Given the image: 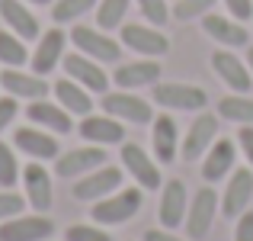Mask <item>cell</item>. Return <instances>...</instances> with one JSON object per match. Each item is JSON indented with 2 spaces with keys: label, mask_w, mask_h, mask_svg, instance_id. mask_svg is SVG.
Listing matches in <instances>:
<instances>
[{
  "label": "cell",
  "mask_w": 253,
  "mask_h": 241,
  "mask_svg": "<svg viewBox=\"0 0 253 241\" xmlns=\"http://www.w3.org/2000/svg\"><path fill=\"white\" fill-rule=\"evenodd\" d=\"M138 209H141V190L128 186V190H116L106 199L93 203L90 219L96 225H122V222H128Z\"/></svg>",
  "instance_id": "obj_1"
},
{
  "label": "cell",
  "mask_w": 253,
  "mask_h": 241,
  "mask_svg": "<svg viewBox=\"0 0 253 241\" xmlns=\"http://www.w3.org/2000/svg\"><path fill=\"white\" fill-rule=\"evenodd\" d=\"M71 42L77 45V52L99 64H112L122 58V42L109 36L106 29H93V26H74L71 29Z\"/></svg>",
  "instance_id": "obj_2"
},
{
  "label": "cell",
  "mask_w": 253,
  "mask_h": 241,
  "mask_svg": "<svg viewBox=\"0 0 253 241\" xmlns=\"http://www.w3.org/2000/svg\"><path fill=\"white\" fill-rule=\"evenodd\" d=\"M151 97L164 110H183V113H202L209 106V93L196 84H161L151 87Z\"/></svg>",
  "instance_id": "obj_3"
},
{
  "label": "cell",
  "mask_w": 253,
  "mask_h": 241,
  "mask_svg": "<svg viewBox=\"0 0 253 241\" xmlns=\"http://www.w3.org/2000/svg\"><path fill=\"white\" fill-rule=\"evenodd\" d=\"M218 209H221V196L211 190V183L202 186V190L189 199V209H186V235H189L192 241H202L205 235H209Z\"/></svg>",
  "instance_id": "obj_4"
},
{
  "label": "cell",
  "mask_w": 253,
  "mask_h": 241,
  "mask_svg": "<svg viewBox=\"0 0 253 241\" xmlns=\"http://www.w3.org/2000/svg\"><path fill=\"white\" fill-rule=\"evenodd\" d=\"M122 167H112V164H103L96 167V171L84 174V177H77L74 183V196L84 199V203H99V199H106L109 193L122 190Z\"/></svg>",
  "instance_id": "obj_5"
},
{
  "label": "cell",
  "mask_w": 253,
  "mask_h": 241,
  "mask_svg": "<svg viewBox=\"0 0 253 241\" xmlns=\"http://www.w3.org/2000/svg\"><path fill=\"white\" fill-rule=\"evenodd\" d=\"M103 113L116 116L119 122H131V125H148L154 122V113H151V103L141 97H135L131 90H116L103 93Z\"/></svg>",
  "instance_id": "obj_6"
},
{
  "label": "cell",
  "mask_w": 253,
  "mask_h": 241,
  "mask_svg": "<svg viewBox=\"0 0 253 241\" xmlns=\"http://www.w3.org/2000/svg\"><path fill=\"white\" fill-rule=\"evenodd\" d=\"M23 196L36 212H48L55 203V186H51V174L42 167V161H29L23 167Z\"/></svg>",
  "instance_id": "obj_7"
},
{
  "label": "cell",
  "mask_w": 253,
  "mask_h": 241,
  "mask_svg": "<svg viewBox=\"0 0 253 241\" xmlns=\"http://www.w3.org/2000/svg\"><path fill=\"white\" fill-rule=\"evenodd\" d=\"M55 235V222L45 212L39 216H13L0 222V241H48Z\"/></svg>",
  "instance_id": "obj_8"
},
{
  "label": "cell",
  "mask_w": 253,
  "mask_h": 241,
  "mask_svg": "<svg viewBox=\"0 0 253 241\" xmlns=\"http://www.w3.org/2000/svg\"><path fill=\"white\" fill-rule=\"evenodd\" d=\"M64 74L71 80H77L81 87H86L90 93H106L109 90V74L103 71V64L93 61V58L81 55V52H71V55H64Z\"/></svg>",
  "instance_id": "obj_9"
},
{
  "label": "cell",
  "mask_w": 253,
  "mask_h": 241,
  "mask_svg": "<svg viewBox=\"0 0 253 241\" xmlns=\"http://www.w3.org/2000/svg\"><path fill=\"white\" fill-rule=\"evenodd\" d=\"M122 167L131 174V180H135L141 190H157V186H161L157 161L151 158L141 145H135V142H125L122 145Z\"/></svg>",
  "instance_id": "obj_10"
},
{
  "label": "cell",
  "mask_w": 253,
  "mask_h": 241,
  "mask_svg": "<svg viewBox=\"0 0 253 241\" xmlns=\"http://www.w3.org/2000/svg\"><path fill=\"white\" fill-rule=\"evenodd\" d=\"M122 45L144 58H161L170 52V39L161 29H151V26H141V23L122 26Z\"/></svg>",
  "instance_id": "obj_11"
},
{
  "label": "cell",
  "mask_w": 253,
  "mask_h": 241,
  "mask_svg": "<svg viewBox=\"0 0 253 241\" xmlns=\"http://www.w3.org/2000/svg\"><path fill=\"white\" fill-rule=\"evenodd\" d=\"M250 199H253V171L250 167H234V174H231L228 186L221 193V216L237 219L241 212H247Z\"/></svg>",
  "instance_id": "obj_12"
},
{
  "label": "cell",
  "mask_w": 253,
  "mask_h": 241,
  "mask_svg": "<svg viewBox=\"0 0 253 241\" xmlns=\"http://www.w3.org/2000/svg\"><path fill=\"white\" fill-rule=\"evenodd\" d=\"M0 87H3L10 97L16 100H45L48 97V84H45L42 74H36V71H19V68H3L0 71Z\"/></svg>",
  "instance_id": "obj_13"
},
{
  "label": "cell",
  "mask_w": 253,
  "mask_h": 241,
  "mask_svg": "<svg viewBox=\"0 0 253 241\" xmlns=\"http://www.w3.org/2000/svg\"><path fill=\"white\" fill-rule=\"evenodd\" d=\"M215 135H218V116L199 113V116L192 119L189 132H186V138H183V158L186 161H199L211 145H215Z\"/></svg>",
  "instance_id": "obj_14"
},
{
  "label": "cell",
  "mask_w": 253,
  "mask_h": 241,
  "mask_svg": "<svg viewBox=\"0 0 253 241\" xmlns=\"http://www.w3.org/2000/svg\"><path fill=\"white\" fill-rule=\"evenodd\" d=\"M186 209H189V196H186L183 180H167L161 190V206H157V219L164 229H176L186 222Z\"/></svg>",
  "instance_id": "obj_15"
},
{
  "label": "cell",
  "mask_w": 253,
  "mask_h": 241,
  "mask_svg": "<svg viewBox=\"0 0 253 241\" xmlns=\"http://www.w3.org/2000/svg\"><path fill=\"white\" fill-rule=\"evenodd\" d=\"M103 164H106V151L99 145H93V148H71L55 158L58 177H84V174L96 171Z\"/></svg>",
  "instance_id": "obj_16"
},
{
  "label": "cell",
  "mask_w": 253,
  "mask_h": 241,
  "mask_svg": "<svg viewBox=\"0 0 253 241\" xmlns=\"http://www.w3.org/2000/svg\"><path fill=\"white\" fill-rule=\"evenodd\" d=\"M64 45H68V36H64L58 26H51L48 32L39 36V45L32 52V71L36 74H51L58 61H64Z\"/></svg>",
  "instance_id": "obj_17"
},
{
  "label": "cell",
  "mask_w": 253,
  "mask_h": 241,
  "mask_svg": "<svg viewBox=\"0 0 253 241\" xmlns=\"http://www.w3.org/2000/svg\"><path fill=\"white\" fill-rule=\"evenodd\" d=\"M13 145H16L23 155H29L32 161H55L61 155V145H58V138L51 135V132L45 129H16V135H13Z\"/></svg>",
  "instance_id": "obj_18"
},
{
  "label": "cell",
  "mask_w": 253,
  "mask_h": 241,
  "mask_svg": "<svg viewBox=\"0 0 253 241\" xmlns=\"http://www.w3.org/2000/svg\"><path fill=\"white\" fill-rule=\"evenodd\" d=\"M211 68H215V74L221 77L224 87H231L234 93H250L253 74L234 52H215V55H211Z\"/></svg>",
  "instance_id": "obj_19"
},
{
  "label": "cell",
  "mask_w": 253,
  "mask_h": 241,
  "mask_svg": "<svg viewBox=\"0 0 253 241\" xmlns=\"http://www.w3.org/2000/svg\"><path fill=\"white\" fill-rule=\"evenodd\" d=\"M81 138L90 145H122L125 142V125L116 116L103 113V116H84L81 119Z\"/></svg>",
  "instance_id": "obj_20"
},
{
  "label": "cell",
  "mask_w": 253,
  "mask_h": 241,
  "mask_svg": "<svg viewBox=\"0 0 253 241\" xmlns=\"http://www.w3.org/2000/svg\"><path fill=\"white\" fill-rule=\"evenodd\" d=\"M119 90H138V87H154L161 80V64L154 58H141V61H128L119 64L112 74Z\"/></svg>",
  "instance_id": "obj_21"
},
{
  "label": "cell",
  "mask_w": 253,
  "mask_h": 241,
  "mask_svg": "<svg viewBox=\"0 0 253 241\" xmlns=\"http://www.w3.org/2000/svg\"><path fill=\"white\" fill-rule=\"evenodd\" d=\"M26 116H29V122L42 125V129H51L55 135H68V132H74L71 113L64 110L61 103H48V100H32V103L26 106Z\"/></svg>",
  "instance_id": "obj_22"
},
{
  "label": "cell",
  "mask_w": 253,
  "mask_h": 241,
  "mask_svg": "<svg viewBox=\"0 0 253 241\" xmlns=\"http://www.w3.org/2000/svg\"><path fill=\"white\" fill-rule=\"evenodd\" d=\"M231 171H234V142L231 138H215V145L205 151V161H202L205 183H218Z\"/></svg>",
  "instance_id": "obj_23"
},
{
  "label": "cell",
  "mask_w": 253,
  "mask_h": 241,
  "mask_svg": "<svg viewBox=\"0 0 253 241\" xmlns=\"http://www.w3.org/2000/svg\"><path fill=\"white\" fill-rule=\"evenodd\" d=\"M202 29L209 32L215 42L231 45V49H244V45L250 42L247 29H244V26L237 23L234 16H218V13H205V16H202Z\"/></svg>",
  "instance_id": "obj_24"
},
{
  "label": "cell",
  "mask_w": 253,
  "mask_h": 241,
  "mask_svg": "<svg viewBox=\"0 0 253 241\" xmlns=\"http://www.w3.org/2000/svg\"><path fill=\"white\" fill-rule=\"evenodd\" d=\"M0 19L19 39H39V19L29 13L23 0H0Z\"/></svg>",
  "instance_id": "obj_25"
},
{
  "label": "cell",
  "mask_w": 253,
  "mask_h": 241,
  "mask_svg": "<svg viewBox=\"0 0 253 241\" xmlns=\"http://www.w3.org/2000/svg\"><path fill=\"white\" fill-rule=\"evenodd\" d=\"M151 145H154V155L161 164H170L176 161V148H179V129L173 122V116H157L154 125H151Z\"/></svg>",
  "instance_id": "obj_26"
},
{
  "label": "cell",
  "mask_w": 253,
  "mask_h": 241,
  "mask_svg": "<svg viewBox=\"0 0 253 241\" xmlns=\"http://www.w3.org/2000/svg\"><path fill=\"white\" fill-rule=\"evenodd\" d=\"M55 100L71 113V116H81V119L90 116V110H93L90 90L81 87L77 80H71V77H64V80H58V84H55Z\"/></svg>",
  "instance_id": "obj_27"
},
{
  "label": "cell",
  "mask_w": 253,
  "mask_h": 241,
  "mask_svg": "<svg viewBox=\"0 0 253 241\" xmlns=\"http://www.w3.org/2000/svg\"><path fill=\"white\" fill-rule=\"evenodd\" d=\"M218 116L228 122H241V125H253V100L247 93H231L218 103Z\"/></svg>",
  "instance_id": "obj_28"
},
{
  "label": "cell",
  "mask_w": 253,
  "mask_h": 241,
  "mask_svg": "<svg viewBox=\"0 0 253 241\" xmlns=\"http://www.w3.org/2000/svg\"><path fill=\"white\" fill-rule=\"evenodd\" d=\"M29 52H26V39H19L16 32L0 29V64L3 68H23Z\"/></svg>",
  "instance_id": "obj_29"
},
{
  "label": "cell",
  "mask_w": 253,
  "mask_h": 241,
  "mask_svg": "<svg viewBox=\"0 0 253 241\" xmlns=\"http://www.w3.org/2000/svg\"><path fill=\"white\" fill-rule=\"evenodd\" d=\"M131 0H99L96 3V26L99 29H122L125 26V13H128Z\"/></svg>",
  "instance_id": "obj_30"
},
{
  "label": "cell",
  "mask_w": 253,
  "mask_h": 241,
  "mask_svg": "<svg viewBox=\"0 0 253 241\" xmlns=\"http://www.w3.org/2000/svg\"><path fill=\"white\" fill-rule=\"evenodd\" d=\"M99 0H55L51 3V19L55 23H77L84 13H90Z\"/></svg>",
  "instance_id": "obj_31"
},
{
  "label": "cell",
  "mask_w": 253,
  "mask_h": 241,
  "mask_svg": "<svg viewBox=\"0 0 253 241\" xmlns=\"http://www.w3.org/2000/svg\"><path fill=\"white\" fill-rule=\"evenodd\" d=\"M19 177H23V171H19V164H16L13 148L0 142V186H10L13 190V183H16Z\"/></svg>",
  "instance_id": "obj_32"
},
{
  "label": "cell",
  "mask_w": 253,
  "mask_h": 241,
  "mask_svg": "<svg viewBox=\"0 0 253 241\" xmlns=\"http://www.w3.org/2000/svg\"><path fill=\"white\" fill-rule=\"evenodd\" d=\"M218 0H176V6H173V16L183 23V19H199L205 16V13H211V6H215Z\"/></svg>",
  "instance_id": "obj_33"
},
{
  "label": "cell",
  "mask_w": 253,
  "mask_h": 241,
  "mask_svg": "<svg viewBox=\"0 0 253 241\" xmlns=\"http://www.w3.org/2000/svg\"><path fill=\"white\" fill-rule=\"evenodd\" d=\"M23 209H26V196L13 193L10 186H0V222H6L13 216H23Z\"/></svg>",
  "instance_id": "obj_34"
},
{
  "label": "cell",
  "mask_w": 253,
  "mask_h": 241,
  "mask_svg": "<svg viewBox=\"0 0 253 241\" xmlns=\"http://www.w3.org/2000/svg\"><path fill=\"white\" fill-rule=\"evenodd\" d=\"M64 241H112V235L99 225H71L64 232Z\"/></svg>",
  "instance_id": "obj_35"
},
{
  "label": "cell",
  "mask_w": 253,
  "mask_h": 241,
  "mask_svg": "<svg viewBox=\"0 0 253 241\" xmlns=\"http://www.w3.org/2000/svg\"><path fill=\"white\" fill-rule=\"evenodd\" d=\"M138 6H141L144 19H148V23H154V26H164V23L170 19L167 0H138Z\"/></svg>",
  "instance_id": "obj_36"
},
{
  "label": "cell",
  "mask_w": 253,
  "mask_h": 241,
  "mask_svg": "<svg viewBox=\"0 0 253 241\" xmlns=\"http://www.w3.org/2000/svg\"><path fill=\"white\" fill-rule=\"evenodd\" d=\"M234 241H253V212H241L234 225Z\"/></svg>",
  "instance_id": "obj_37"
},
{
  "label": "cell",
  "mask_w": 253,
  "mask_h": 241,
  "mask_svg": "<svg viewBox=\"0 0 253 241\" xmlns=\"http://www.w3.org/2000/svg\"><path fill=\"white\" fill-rule=\"evenodd\" d=\"M224 6H228V13L237 23H244V19L253 16V0H224Z\"/></svg>",
  "instance_id": "obj_38"
},
{
  "label": "cell",
  "mask_w": 253,
  "mask_h": 241,
  "mask_svg": "<svg viewBox=\"0 0 253 241\" xmlns=\"http://www.w3.org/2000/svg\"><path fill=\"white\" fill-rule=\"evenodd\" d=\"M16 97H10V93H6V97H0V132L6 129V125L13 122V119H16Z\"/></svg>",
  "instance_id": "obj_39"
},
{
  "label": "cell",
  "mask_w": 253,
  "mask_h": 241,
  "mask_svg": "<svg viewBox=\"0 0 253 241\" xmlns=\"http://www.w3.org/2000/svg\"><path fill=\"white\" fill-rule=\"evenodd\" d=\"M237 145H241V151L247 155L250 167H253V125H244V129L237 132Z\"/></svg>",
  "instance_id": "obj_40"
},
{
  "label": "cell",
  "mask_w": 253,
  "mask_h": 241,
  "mask_svg": "<svg viewBox=\"0 0 253 241\" xmlns=\"http://www.w3.org/2000/svg\"><path fill=\"white\" fill-rule=\"evenodd\" d=\"M144 241H183V238L170 235L167 229H151V232H144Z\"/></svg>",
  "instance_id": "obj_41"
},
{
  "label": "cell",
  "mask_w": 253,
  "mask_h": 241,
  "mask_svg": "<svg viewBox=\"0 0 253 241\" xmlns=\"http://www.w3.org/2000/svg\"><path fill=\"white\" fill-rule=\"evenodd\" d=\"M247 68H250V74H253V49H247Z\"/></svg>",
  "instance_id": "obj_42"
},
{
  "label": "cell",
  "mask_w": 253,
  "mask_h": 241,
  "mask_svg": "<svg viewBox=\"0 0 253 241\" xmlns=\"http://www.w3.org/2000/svg\"><path fill=\"white\" fill-rule=\"evenodd\" d=\"M29 3H39V6H45V3H51V0H29Z\"/></svg>",
  "instance_id": "obj_43"
}]
</instances>
